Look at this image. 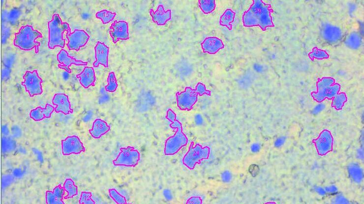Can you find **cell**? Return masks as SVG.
I'll return each mask as SVG.
<instances>
[{"label":"cell","instance_id":"cell-25","mask_svg":"<svg viewBox=\"0 0 364 204\" xmlns=\"http://www.w3.org/2000/svg\"><path fill=\"white\" fill-rule=\"evenodd\" d=\"M63 188L66 193L64 199L73 198L78 194V187L74 181L70 178H66L63 183Z\"/></svg>","mask_w":364,"mask_h":204},{"label":"cell","instance_id":"cell-28","mask_svg":"<svg viewBox=\"0 0 364 204\" xmlns=\"http://www.w3.org/2000/svg\"><path fill=\"white\" fill-rule=\"evenodd\" d=\"M198 5L204 14H209L213 12L216 7L215 1L212 0H199Z\"/></svg>","mask_w":364,"mask_h":204},{"label":"cell","instance_id":"cell-29","mask_svg":"<svg viewBox=\"0 0 364 204\" xmlns=\"http://www.w3.org/2000/svg\"><path fill=\"white\" fill-rule=\"evenodd\" d=\"M107 85L105 86V89L109 92H114L118 88V82L113 72H111L108 74L107 77Z\"/></svg>","mask_w":364,"mask_h":204},{"label":"cell","instance_id":"cell-12","mask_svg":"<svg viewBox=\"0 0 364 204\" xmlns=\"http://www.w3.org/2000/svg\"><path fill=\"white\" fill-rule=\"evenodd\" d=\"M109 32L112 41L117 43L120 40L129 39L128 25L124 21H115L110 26Z\"/></svg>","mask_w":364,"mask_h":204},{"label":"cell","instance_id":"cell-10","mask_svg":"<svg viewBox=\"0 0 364 204\" xmlns=\"http://www.w3.org/2000/svg\"><path fill=\"white\" fill-rule=\"evenodd\" d=\"M62 153L64 155L78 154L86 150L84 144L76 135L68 136L61 142Z\"/></svg>","mask_w":364,"mask_h":204},{"label":"cell","instance_id":"cell-9","mask_svg":"<svg viewBox=\"0 0 364 204\" xmlns=\"http://www.w3.org/2000/svg\"><path fill=\"white\" fill-rule=\"evenodd\" d=\"M198 94L195 89L186 87L176 94L177 106L182 110H191L198 100Z\"/></svg>","mask_w":364,"mask_h":204},{"label":"cell","instance_id":"cell-33","mask_svg":"<svg viewBox=\"0 0 364 204\" xmlns=\"http://www.w3.org/2000/svg\"><path fill=\"white\" fill-rule=\"evenodd\" d=\"M346 97L345 95L343 93L338 94L336 95L334 100V104L336 108H340L343 105L346 101Z\"/></svg>","mask_w":364,"mask_h":204},{"label":"cell","instance_id":"cell-18","mask_svg":"<svg viewBox=\"0 0 364 204\" xmlns=\"http://www.w3.org/2000/svg\"><path fill=\"white\" fill-rule=\"evenodd\" d=\"M333 141L331 133L328 130H324L315 140V147L320 153L324 154L331 150Z\"/></svg>","mask_w":364,"mask_h":204},{"label":"cell","instance_id":"cell-13","mask_svg":"<svg viewBox=\"0 0 364 204\" xmlns=\"http://www.w3.org/2000/svg\"><path fill=\"white\" fill-rule=\"evenodd\" d=\"M57 59L59 62L58 66L68 73H71L70 67L74 64L77 66H86L87 63L79 60L69 56L68 52L64 49H61L57 54Z\"/></svg>","mask_w":364,"mask_h":204},{"label":"cell","instance_id":"cell-27","mask_svg":"<svg viewBox=\"0 0 364 204\" xmlns=\"http://www.w3.org/2000/svg\"><path fill=\"white\" fill-rule=\"evenodd\" d=\"M116 15V13L103 9L95 14V17L100 19L103 24H106L112 21Z\"/></svg>","mask_w":364,"mask_h":204},{"label":"cell","instance_id":"cell-19","mask_svg":"<svg viewBox=\"0 0 364 204\" xmlns=\"http://www.w3.org/2000/svg\"><path fill=\"white\" fill-rule=\"evenodd\" d=\"M76 77L80 84L86 89L95 84L96 76L94 69L91 67H85L83 71L76 75Z\"/></svg>","mask_w":364,"mask_h":204},{"label":"cell","instance_id":"cell-21","mask_svg":"<svg viewBox=\"0 0 364 204\" xmlns=\"http://www.w3.org/2000/svg\"><path fill=\"white\" fill-rule=\"evenodd\" d=\"M54 111V106L46 103L44 108L38 106L32 109L30 112V116L35 121H40L45 118H50Z\"/></svg>","mask_w":364,"mask_h":204},{"label":"cell","instance_id":"cell-22","mask_svg":"<svg viewBox=\"0 0 364 204\" xmlns=\"http://www.w3.org/2000/svg\"><path fill=\"white\" fill-rule=\"evenodd\" d=\"M110 130V126L105 121L97 118L93 121L91 128L89 129V133L93 138L98 139Z\"/></svg>","mask_w":364,"mask_h":204},{"label":"cell","instance_id":"cell-3","mask_svg":"<svg viewBox=\"0 0 364 204\" xmlns=\"http://www.w3.org/2000/svg\"><path fill=\"white\" fill-rule=\"evenodd\" d=\"M42 37V34L32 26L25 25L15 34L13 44L21 50L29 51L34 49L35 52L38 53L40 43L37 39Z\"/></svg>","mask_w":364,"mask_h":204},{"label":"cell","instance_id":"cell-23","mask_svg":"<svg viewBox=\"0 0 364 204\" xmlns=\"http://www.w3.org/2000/svg\"><path fill=\"white\" fill-rule=\"evenodd\" d=\"M64 190L61 185L56 186L53 191L47 190L45 194L47 204H64Z\"/></svg>","mask_w":364,"mask_h":204},{"label":"cell","instance_id":"cell-2","mask_svg":"<svg viewBox=\"0 0 364 204\" xmlns=\"http://www.w3.org/2000/svg\"><path fill=\"white\" fill-rule=\"evenodd\" d=\"M48 48L52 50L58 47L63 48L65 44L63 34L70 32L69 25L66 22H62L59 14H54L52 20L48 22Z\"/></svg>","mask_w":364,"mask_h":204},{"label":"cell","instance_id":"cell-14","mask_svg":"<svg viewBox=\"0 0 364 204\" xmlns=\"http://www.w3.org/2000/svg\"><path fill=\"white\" fill-rule=\"evenodd\" d=\"M321 32L323 39L328 43L332 44L339 42L343 36L342 31L339 27L330 24L324 25Z\"/></svg>","mask_w":364,"mask_h":204},{"label":"cell","instance_id":"cell-17","mask_svg":"<svg viewBox=\"0 0 364 204\" xmlns=\"http://www.w3.org/2000/svg\"><path fill=\"white\" fill-rule=\"evenodd\" d=\"M201 45L203 51L210 54L216 53L224 47L222 41L214 36L206 37Z\"/></svg>","mask_w":364,"mask_h":204},{"label":"cell","instance_id":"cell-31","mask_svg":"<svg viewBox=\"0 0 364 204\" xmlns=\"http://www.w3.org/2000/svg\"><path fill=\"white\" fill-rule=\"evenodd\" d=\"M15 147V142L13 139L6 137L2 138V151L3 152L9 153L13 151Z\"/></svg>","mask_w":364,"mask_h":204},{"label":"cell","instance_id":"cell-20","mask_svg":"<svg viewBox=\"0 0 364 204\" xmlns=\"http://www.w3.org/2000/svg\"><path fill=\"white\" fill-rule=\"evenodd\" d=\"M149 12L153 22L159 26L164 25L171 18V10H165L162 5H158L155 10L150 9Z\"/></svg>","mask_w":364,"mask_h":204},{"label":"cell","instance_id":"cell-6","mask_svg":"<svg viewBox=\"0 0 364 204\" xmlns=\"http://www.w3.org/2000/svg\"><path fill=\"white\" fill-rule=\"evenodd\" d=\"M317 91L313 93L314 99L322 101L325 98L334 96L340 89V85L331 77H325L319 79L317 83Z\"/></svg>","mask_w":364,"mask_h":204},{"label":"cell","instance_id":"cell-15","mask_svg":"<svg viewBox=\"0 0 364 204\" xmlns=\"http://www.w3.org/2000/svg\"><path fill=\"white\" fill-rule=\"evenodd\" d=\"M53 104L55 106V111L68 115L73 113L71 104L67 95L63 93L55 94L52 99Z\"/></svg>","mask_w":364,"mask_h":204},{"label":"cell","instance_id":"cell-30","mask_svg":"<svg viewBox=\"0 0 364 204\" xmlns=\"http://www.w3.org/2000/svg\"><path fill=\"white\" fill-rule=\"evenodd\" d=\"M108 193L110 198L116 204H125L127 203L125 197L120 193L116 189H109L108 190Z\"/></svg>","mask_w":364,"mask_h":204},{"label":"cell","instance_id":"cell-16","mask_svg":"<svg viewBox=\"0 0 364 204\" xmlns=\"http://www.w3.org/2000/svg\"><path fill=\"white\" fill-rule=\"evenodd\" d=\"M95 61L93 63L94 67L102 65L105 67L108 66V55L109 49L104 43L97 42L94 47Z\"/></svg>","mask_w":364,"mask_h":204},{"label":"cell","instance_id":"cell-11","mask_svg":"<svg viewBox=\"0 0 364 204\" xmlns=\"http://www.w3.org/2000/svg\"><path fill=\"white\" fill-rule=\"evenodd\" d=\"M67 39V47L69 50L79 51L89 41L90 35L83 29H75L72 32L66 34Z\"/></svg>","mask_w":364,"mask_h":204},{"label":"cell","instance_id":"cell-1","mask_svg":"<svg viewBox=\"0 0 364 204\" xmlns=\"http://www.w3.org/2000/svg\"><path fill=\"white\" fill-rule=\"evenodd\" d=\"M270 4L261 0H253L248 10L242 17L243 25L245 27L259 26L265 31L268 27L274 26Z\"/></svg>","mask_w":364,"mask_h":204},{"label":"cell","instance_id":"cell-8","mask_svg":"<svg viewBox=\"0 0 364 204\" xmlns=\"http://www.w3.org/2000/svg\"><path fill=\"white\" fill-rule=\"evenodd\" d=\"M42 82L43 80L39 76L37 70L27 71L23 76L22 85L29 96L32 97L42 93Z\"/></svg>","mask_w":364,"mask_h":204},{"label":"cell","instance_id":"cell-34","mask_svg":"<svg viewBox=\"0 0 364 204\" xmlns=\"http://www.w3.org/2000/svg\"><path fill=\"white\" fill-rule=\"evenodd\" d=\"M195 89L198 95L203 96L204 94H206L207 95H211V91L210 90H208L206 89L205 85L201 82H198L197 84Z\"/></svg>","mask_w":364,"mask_h":204},{"label":"cell","instance_id":"cell-32","mask_svg":"<svg viewBox=\"0 0 364 204\" xmlns=\"http://www.w3.org/2000/svg\"><path fill=\"white\" fill-rule=\"evenodd\" d=\"M92 196L91 192L82 191L80 195L79 203L80 204H94L95 202L92 198Z\"/></svg>","mask_w":364,"mask_h":204},{"label":"cell","instance_id":"cell-26","mask_svg":"<svg viewBox=\"0 0 364 204\" xmlns=\"http://www.w3.org/2000/svg\"><path fill=\"white\" fill-rule=\"evenodd\" d=\"M345 44L350 49H358L361 45L362 38L358 33L352 32L346 38Z\"/></svg>","mask_w":364,"mask_h":204},{"label":"cell","instance_id":"cell-4","mask_svg":"<svg viewBox=\"0 0 364 204\" xmlns=\"http://www.w3.org/2000/svg\"><path fill=\"white\" fill-rule=\"evenodd\" d=\"M171 122L170 127L174 129V135L168 138L165 143L164 153L166 155L177 153L188 143L187 136L182 131L181 123L176 119V115L168 119Z\"/></svg>","mask_w":364,"mask_h":204},{"label":"cell","instance_id":"cell-5","mask_svg":"<svg viewBox=\"0 0 364 204\" xmlns=\"http://www.w3.org/2000/svg\"><path fill=\"white\" fill-rule=\"evenodd\" d=\"M210 155V149L209 147H202L199 144L195 145L193 142H191L188 150L182 158V163L190 170H193L196 164L208 159Z\"/></svg>","mask_w":364,"mask_h":204},{"label":"cell","instance_id":"cell-24","mask_svg":"<svg viewBox=\"0 0 364 204\" xmlns=\"http://www.w3.org/2000/svg\"><path fill=\"white\" fill-rule=\"evenodd\" d=\"M236 13L231 9H226L221 15L219 20V24L225 26L229 30H232V25L234 21Z\"/></svg>","mask_w":364,"mask_h":204},{"label":"cell","instance_id":"cell-7","mask_svg":"<svg viewBox=\"0 0 364 204\" xmlns=\"http://www.w3.org/2000/svg\"><path fill=\"white\" fill-rule=\"evenodd\" d=\"M140 159L139 151L133 147L127 146L120 149V152L113 160V163L115 166L134 167L138 165Z\"/></svg>","mask_w":364,"mask_h":204}]
</instances>
